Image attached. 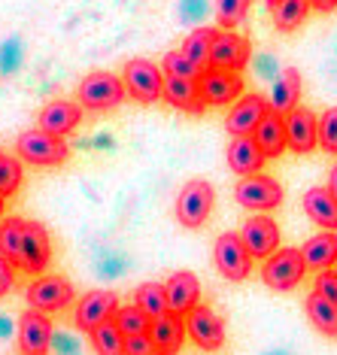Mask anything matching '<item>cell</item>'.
I'll return each instance as SVG.
<instances>
[{
	"label": "cell",
	"instance_id": "6da1fadb",
	"mask_svg": "<svg viewBox=\"0 0 337 355\" xmlns=\"http://www.w3.org/2000/svg\"><path fill=\"white\" fill-rule=\"evenodd\" d=\"M76 98H79V107L83 110L107 112V110L122 107L128 98V88L122 83V76L110 73V70H92V73L79 83Z\"/></svg>",
	"mask_w": 337,
	"mask_h": 355
},
{
	"label": "cell",
	"instance_id": "7a4b0ae2",
	"mask_svg": "<svg viewBox=\"0 0 337 355\" xmlns=\"http://www.w3.org/2000/svg\"><path fill=\"white\" fill-rule=\"evenodd\" d=\"M15 155L28 164H37V167H58L67 161L70 149L64 143V137H55V134H46L43 128H34V131H25L19 134L15 140Z\"/></svg>",
	"mask_w": 337,
	"mask_h": 355
},
{
	"label": "cell",
	"instance_id": "3957f363",
	"mask_svg": "<svg viewBox=\"0 0 337 355\" xmlns=\"http://www.w3.org/2000/svg\"><path fill=\"white\" fill-rule=\"evenodd\" d=\"M304 273H307V261H304L301 249H277L268 261L261 264V282L274 292H292L301 286Z\"/></svg>",
	"mask_w": 337,
	"mask_h": 355
},
{
	"label": "cell",
	"instance_id": "277c9868",
	"mask_svg": "<svg viewBox=\"0 0 337 355\" xmlns=\"http://www.w3.org/2000/svg\"><path fill=\"white\" fill-rule=\"evenodd\" d=\"M28 306L40 313H61L74 304V282L67 277H58V273H43V277H34L28 286Z\"/></svg>",
	"mask_w": 337,
	"mask_h": 355
},
{
	"label": "cell",
	"instance_id": "5b68a950",
	"mask_svg": "<svg viewBox=\"0 0 337 355\" xmlns=\"http://www.w3.org/2000/svg\"><path fill=\"white\" fill-rule=\"evenodd\" d=\"M122 83L128 88V98L137 103H155L164 94V70L146 58H131L125 64Z\"/></svg>",
	"mask_w": 337,
	"mask_h": 355
},
{
	"label": "cell",
	"instance_id": "8992f818",
	"mask_svg": "<svg viewBox=\"0 0 337 355\" xmlns=\"http://www.w3.org/2000/svg\"><path fill=\"white\" fill-rule=\"evenodd\" d=\"M216 191L207 180H189L176 198V219L182 228H200L213 213Z\"/></svg>",
	"mask_w": 337,
	"mask_h": 355
},
{
	"label": "cell",
	"instance_id": "52a82bcc",
	"mask_svg": "<svg viewBox=\"0 0 337 355\" xmlns=\"http://www.w3.org/2000/svg\"><path fill=\"white\" fill-rule=\"evenodd\" d=\"M213 261H216V270H219L225 279L243 282L252 273L255 258L250 255V249H246L243 240H240V234L228 231L213 243Z\"/></svg>",
	"mask_w": 337,
	"mask_h": 355
},
{
	"label": "cell",
	"instance_id": "ba28073f",
	"mask_svg": "<svg viewBox=\"0 0 337 355\" xmlns=\"http://www.w3.org/2000/svg\"><path fill=\"white\" fill-rule=\"evenodd\" d=\"M234 200L240 207L252 209V213H270V209L283 204V185L268 173L243 176L234 189Z\"/></svg>",
	"mask_w": 337,
	"mask_h": 355
},
{
	"label": "cell",
	"instance_id": "9c48e42d",
	"mask_svg": "<svg viewBox=\"0 0 337 355\" xmlns=\"http://www.w3.org/2000/svg\"><path fill=\"white\" fill-rule=\"evenodd\" d=\"M119 313V295L110 292V288H94V292L83 295L76 301V310H74V322L79 331L92 334L94 328H101L103 322H112Z\"/></svg>",
	"mask_w": 337,
	"mask_h": 355
},
{
	"label": "cell",
	"instance_id": "30bf717a",
	"mask_svg": "<svg viewBox=\"0 0 337 355\" xmlns=\"http://www.w3.org/2000/svg\"><path fill=\"white\" fill-rule=\"evenodd\" d=\"M186 331H189L191 343L204 352H219L225 346V322L213 306L198 304L186 316Z\"/></svg>",
	"mask_w": 337,
	"mask_h": 355
},
{
	"label": "cell",
	"instance_id": "8fae6325",
	"mask_svg": "<svg viewBox=\"0 0 337 355\" xmlns=\"http://www.w3.org/2000/svg\"><path fill=\"white\" fill-rule=\"evenodd\" d=\"M198 88L207 107H231V103H237L243 98V76L207 67L198 79Z\"/></svg>",
	"mask_w": 337,
	"mask_h": 355
},
{
	"label": "cell",
	"instance_id": "7c38bea8",
	"mask_svg": "<svg viewBox=\"0 0 337 355\" xmlns=\"http://www.w3.org/2000/svg\"><path fill=\"white\" fill-rule=\"evenodd\" d=\"M252 58V46L246 37H240L237 31H219L213 40L210 52V67L213 70H228V73H240L246 70V64Z\"/></svg>",
	"mask_w": 337,
	"mask_h": 355
},
{
	"label": "cell",
	"instance_id": "4fadbf2b",
	"mask_svg": "<svg viewBox=\"0 0 337 355\" xmlns=\"http://www.w3.org/2000/svg\"><path fill=\"white\" fill-rule=\"evenodd\" d=\"M52 264V240L49 231L40 222H25V240H21V258L19 270L31 277H43L46 268Z\"/></svg>",
	"mask_w": 337,
	"mask_h": 355
},
{
	"label": "cell",
	"instance_id": "5bb4252c",
	"mask_svg": "<svg viewBox=\"0 0 337 355\" xmlns=\"http://www.w3.org/2000/svg\"><path fill=\"white\" fill-rule=\"evenodd\" d=\"M52 319L49 313H40V310H28L19 316V349L21 355H49L52 349Z\"/></svg>",
	"mask_w": 337,
	"mask_h": 355
},
{
	"label": "cell",
	"instance_id": "9a60e30c",
	"mask_svg": "<svg viewBox=\"0 0 337 355\" xmlns=\"http://www.w3.org/2000/svg\"><path fill=\"white\" fill-rule=\"evenodd\" d=\"M240 240L246 243L255 261H268L279 249V225L270 216H250L240 228Z\"/></svg>",
	"mask_w": 337,
	"mask_h": 355
},
{
	"label": "cell",
	"instance_id": "2e32d148",
	"mask_svg": "<svg viewBox=\"0 0 337 355\" xmlns=\"http://www.w3.org/2000/svg\"><path fill=\"white\" fill-rule=\"evenodd\" d=\"M286 140L295 155H310L319 146V116L310 107H295L286 116Z\"/></svg>",
	"mask_w": 337,
	"mask_h": 355
},
{
	"label": "cell",
	"instance_id": "e0dca14e",
	"mask_svg": "<svg viewBox=\"0 0 337 355\" xmlns=\"http://www.w3.org/2000/svg\"><path fill=\"white\" fill-rule=\"evenodd\" d=\"M268 112H270L268 98H261V94H243L237 103H231L228 116H225V128H228L231 137H252Z\"/></svg>",
	"mask_w": 337,
	"mask_h": 355
},
{
	"label": "cell",
	"instance_id": "ac0fdd59",
	"mask_svg": "<svg viewBox=\"0 0 337 355\" xmlns=\"http://www.w3.org/2000/svg\"><path fill=\"white\" fill-rule=\"evenodd\" d=\"M164 292H167V310L176 313V316H189L200 304V282L191 270H176L164 282Z\"/></svg>",
	"mask_w": 337,
	"mask_h": 355
},
{
	"label": "cell",
	"instance_id": "d6986e66",
	"mask_svg": "<svg viewBox=\"0 0 337 355\" xmlns=\"http://www.w3.org/2000/svg\"><path fill=\"white\" fill-rule=\"evenodd\" d=\"M79 122H83V107L74 101H52L37 116V128H43L46 134H55V137L74 134Z\"/></svg>",
	"mask_w": 337,
	"mask_h": 355
},
{
	"label": "cell",
	"instance_id": "ffe728a7",
	"mask_svg": "<svg viewBox=\"0 0 337 355\" xmlns=\"http://www.w3.org/2000/svg\"><path fill=\"white\" fill-rule=\"evenodd\" d=\"M225 158H228V167L237 176H255V173H261L264 161H268V158H264V152H261V146L255 143V137H231Z\"/></svg>",
	"mask_w": 337,
	"mask_h": 355
},
{
	"label": "cell",
	"instance_id": "44dd1931",
	"mask_svg": "<svg viewBox=\"0 0 337 355\" xmlns=\"http://www.w3.org/2000/svg\"><path fill=\"white\" fill-rule=\"evenodd\" d=\"M186 316H176V313H164V316L152 319L149 337L158 346L162 355H180L182 343H186Z\"/></svg>",
	"mask_w": 337,
	"mask_h": 355
},
{
	"label": "cell",
	"instance_id": "7402d4cb",
	"mask_svg": "<svg viewBox=\"0 0 337 355\" xmlns=\"http://www.w3.org/2000/svg\"><path fill=\"white\" fill-rule=\"evenodd\" d=\"M298 98H301V73L295 67H286L283 73L274 79V85H270L268 107H270V112H277V116H288V112L298 107Z\"/></svg>",
	"mask_w": 337,
	"mask_h": 355
},
{
	"label": "cell",
	"instance_id": "603a6c76",
	"mask_svg": "<svg viewBox=\"0 0 337 355\" xmlns=\"http://www.w3.org/2000/svg\"><path fill=\"white\" fill-rule=\"evenodd\" d=\"M162 98L171 103L173 110L189 112V116H204V110H207L198 83H189V79H167L164 76V94Z\"/></svg>",
	"mask_w": 337,
	"mask_h": 355
},
{
	"label": "cell",
	"instance_id": "cb8c5ba5",
	"mask_svg": "<svg viewBox=\"0 0 337 355\" xmlns=\"http://www.w3.org/2000/svg\"><path fill=\"white\" fill-rule=\"evenodd\" d=\"M304 213H307L319 228L337 231V198L328 191V185H316V189L304 191Z\"/></svg>",
	"mask_w": 337,
	"mask_h": 355
},
{
	"label": "cell",
	"instance_id": "d4e9b609",
	"mask_svg": "<svg viewBox=\"0 0 337 355\" xmlns=\"http://www.w3.org/2000/svg\"><path fill=\"white\" fill-rule=\"evenodd\" d=\"M255 143L261 146L264 158H279L283 152L288 149V140H286V119L277 116V112H268L261 119V125L255 128Z\"/></svg>",
	"mask_w": 337,
	"mask_h": 355
},
{
	"label": "cell",
	"instance_id": "484cf974",
	"mask_svg": "<svg viewBox=\"0 0 337 355\" xmlns=\"http://www.w3.org/2000/svg\"><path fill=\"white\" fill-rule=\"evenodd\" d=\"M310 270H328L337 264V231H322L301 246Z\"/></svg>",
	"mask_w": 337,
	"mask_h": 355
},
{
	"label": "cell",
	"instance_id": "4316f807",
	"mask_svg": "<svg viewBox=\"0 0 337 355\" xmlns=\"http://www.w3.org/2000/svg\"><path fill=\"white\" fill-rule=\"evenodd\" d=\"M307 12H310V0H277V3L270 6L274 28L279 34H292L295 28H301Z\"/></svg>",
	"mask_w": 337,
	"mask_h": 355
},
{
	"label": "cell",
	"instance_id": "83f0119b",
	"mask_svg": "<svg viewBox=\"0 0 337 355\" xmlns=\"http://www.w3.org/2000/svg\"><path fill=\"white\" fill-rule=\"evenodd\" d=\"M304 310H307V319L313 322V328L322 331L325 337H337V304L325 301L322 295L313 292L307 297V304H304Z\"/></svg>",
	"mask_w": 337,
	"mask_h": 355
},
{
	"label": "cell",
	"instance_id": "f1b7e54d",
	"mask_svg": "<svg viewBox=\"0 0 337 355\" xmlns=\"http://www.w3.org/2000/svg\"><path fill=\"white\" fill-rule=\"evenodd\" d=\"M216 34H219L216 28L200 25V28L191 31V34L186 37V43H182V52H186L195 64H200L204 70L210 67V52H213V40H216Z\"/></svg>",
	"mask_w": 337,
	"mask_h": 355
},
{
	"label": "cell",
	"instance_id": "f546056e",
	"mask_svg": "<svg viewBox=\"0 0 337 355\" xmlns=\"http://www.w3.org/2000/svg\"><path fill=\"white\" fill-rule=\"evenodd\" d=\"M134 304H137L149 319H158V316H164V313H171L167 310V292L162 282H143L137 292H134Z\"/></svg>",
	"mask_w": 337,
	"mask_h": 355
},
{
	"label": "cell",
	"instance_id": "4dcf8cb0",
	"mask_svg": "<svg viewBox=\"0 0 337 355\" xmlns=\"http://www.w3.org/2000/svg\"><path fill=\"white\" fill-rule=\"evenodd\" d=\"M125 340L128 337L119 331L116 322H103L101 328L92 331V346L98 355H125Z\"/></svg>",
	"mask_w": 337,
	"mask_h": 355
},
{
	"label": "cell",
	"instance_id": "1f68e13d",
	"mask_svg": "<svg viewBox=\"0 0 337 355\" xmlns=\"http://www.w3.org/2000/svg\"><path fill=\"white\" fill-rule=\"evenodd\" d=\"M21 240H25V219H3L0 222V252L19 268Z\"/></svg>",
	"mask_w": 337,
	"mask_h": 355
},
{
	"label": "cell",
	"instance_id": "d6a6232c",
	"mask_svg": "<svg viewBox=\"0 0 337 355\" xmlns=\"http://www.w3.org/2000/svg\"><path fill=\"white\" fill-rule=\"evenodd\" d=\"M162 70H164L167 79H189V83H198L200 73H204V67L191 61L182 49L180 52H167L164 61H162Z\"/></svg>",
	"mask_w": 337,
	"mask_h": 355
},
{
	"label": "cell",
	"instance_id": "836d02e7",
	"mask_svg": "<svg viewBox=\"0 0 337 355\" xmlns=\"http://www.w3.org/2000/svg\"><path fill=\"white\" fill-rule=\"evenodd\" d=\"M112 322H116L119 331H122L125 337L149 334V325H152V319L140 310L137 304H131V306H119V313H116V319H112Z\"/></svg>",
	"mask_w": 337,
	"mask_h": 355
},
{
	"label": "cell",
	"instance_id": "e575fe53",
	"mask_svg": "<svg viewBox=\"0 0 337 355\" xmlns=\"http://www.w3.org/2000/svg\"><path fill=\"white\" fill-rule=\"evenodd\" d=\"M21 180H25V167H21L19 155H0V195L10 198L21 189Z\"/></svg>",
	"mask_w": 337,
	"mask_h": 355
},
{
	"label": "cell",
	"instance_id": "d590c367",
	"mask_svg": "<svg viewBox=\"0 0 337 355\" xmlns=\"http://www.w3.org/2000/svg\"><path fill=\"white\" fill-rule=\"evenodd\" d=\"M213 3H216V21L222 25V31H234L246 19L252 0H213Z\"/></svg>",
	"mask_w": 337,
	"mask_h": 355
},
{
	"label": "cell",
	"instance_id": "8d00e7d4",
	"mask_svg": "<svg viewBox=\"0 0 337 355\" xmlns=\"http://www.w3.org/2000/svg\"><path fill=\"white\" fill-rule=\"evenodd\" d=\"M319 146L328 155H337V107H328L319 116Z\"/></svg>",
	"mask_w": 337,
	"mask_h": 355
},
{
	"label": "cell",
	"instance_id": "74e56055",
	"mask_svg": "<svg viewBox=\"0 0 337 355\" xmlns=\"http://www.w3.org/2000/svg\"><path fill=\"white\" fill-rule=\"evenodd\" d=\"M21 55H25V49H21V40L19 37L6 40V43L0 46V76H12L15 70L21 67Z\"/></svg>",
	"mask_w": 337,
	"mask_h": 355
},
{
	"label": "cell",
	"instance_id": "f35d334b",
	"mask_svg": "<svg viewBox=\"0 0 337 355\" xmlns=\"http://www.w3.org/2000/svg\"><path fill=\"white\" fill-rule=\"evenodd\" d=\"M313 292H316V295H322L325 301L337 304V270H334V268L319 270L316 282H313Z\"/></svg>",
	"mask_w": 337,
	"mask_h": 355
},
{
	"label": "cell",
	"instance_id": "ab89813d",
	"mask_svg": "<svg viewBox=\"0 0 337 355\" xmlns=\"http://www.w3.org/2000/svg\"><path fill=\"white\" fill-rule=\"evenodd\" d=\"M210 15V0H180L182 21H204Z\"/></svg>",
	"mask_w": 337,
	"mask_h": 355
},
{
	"label": "cell",
	"instance_id": "60d3db41",
	"mask_svg": "<svg viewBox=\"0 0 337 355\" xmlns=\"http://www.w3.org/2000/svg\"><path fill=\"white\" fill-rule=\"evenodd\" d=\"M125 355H162V352H158V346L152 343L149 334H137L125 340Z\"/></svg>",
	"mask_w": 337,
	"mask_h": 355
},
{
	"label": "cell",
	"instance_id": "b9f144b4",
	"mask_svg": "<svg viewBox=\"0 0 337 355\" xmlns=\"http://www.w3.org/2000/svg\"><path fill=\"white\" fill-rule=\"evenodd\" d=\"M15 270H19V268H15L10 258L0 252V297L10 295L12 288H15Z\"/></svg>",
	"mask_w": 337,
	"mask_h": 355
},
{
	"label": "cell",
	"instance_id": "7bdbcfd3",
	"mask_svg": "<svg viewBox=\"0 0 337 355\" xmlns=\"http://www.w3.org/2000/svg\"><path fill=\"white\" fill-rule=\"evenodd\" d=\"M255 73H259L261 79H277L279 73H283V67L277 64L274 55H259V58H255Z\"/></svg>",
	"mask_w": 337,
	"mask_h": 355
},
{
	"label": "cell",
	"instance_id": "ee69618b",
	"mask_svg": "<svg viewBox=\"0 0 337 355\" xmlns=\"http://www.w3.org/2000/svg\"><path fill=\"white\" fill-rule=\"evenodd\" d=\"M52 346H55V349H58L61 355H76L79 349H76V340H74V337H70V334H55L52 337Z\"/></svg>",
	"mask_w": 337,
	"mask_h": 355
},
{
	"label": "cell",
	"instance_id": "f6af8a7d",
	"mask_svg": "<svg viewBox=\"0 0 337 355\" xmlns=\"http://www.w3.org/2000/svg\"><path fill=\"white\" fill-rule=\"evenodd\" d=\"M310 10H316V12H334L337 10V0H310Z\"/></svg>",
	"mask_w": 337,
	"mask_h": 355
},
{
	"label": "cell",
	"instance_id": "bcb514c9",
	"mask_svg": "<svg viewBox=\"0 0 337 355\" xmlns=\"http://www.w3.org/2000/svg\"><path fill=\"white\" fill-rule=\"evenodd\" d=\"M328 191L337 198V161H334V167L328 171Z\"/></svg>",
	"mask_w": 337,
	"mask_h": 355
},
{
	"label": "cell",
	"instance_id": "7dc6e473",
	"mask_svg": "<svg viewBox=\"0 0 337 355\" xmlns=\"http://www.w3.org/2000/svg\"><path fill=\"white\" fill-rule=\"evenodd\" d=\"M6 334H10V319L0 316V337H6Z\"/></svg>",
	"mask_w": 337,
	"mask_h": 355
},
{
	"label": "cell",
	"instance_id": "c3c4849f",
	"mask_svg": "<svg viewBox=\"0 0 337 355\" xmlns=\"http://www.w3.org/2000/svg\"><path fill=\"white\" fill-rule=\"evenodd\" d=\"M3 209H6V198L0 195V222H3Z\"/></svg>",
	"mask_w": 337,
	"mask_h": 355
},
{
	"label": "cell",
	"instance_id": "681fc988",
	"mask_svg": "<svg viewBox=\"0 0 337 355\" xmlns=\"http://www.w3.org/2000/svg\"><path fill=\"white\" fill-rule=\"evenodd\" d=\"M268 355H288V352H283V349H277V352H268Z\"/></svg>",
	"mask_w": 337,
	"mask_h": 355
},
{
	"label": "cell",
	"instance_id": "f907efd6",
	"mask_svg": "<svg viewBox=\"0 0 337 355\" xmlns=\"http://www.w3.org/2000/svg\"><path fill=\"white\" fill-rule=\"evenodd\" d=\"M264 3H268V6H274V3H277V0H264Z\"/></svg>",
	"mask_w": 337,
	"mask_h": 355
},
{
	"label": "cell",
	"instance_id": "816d5d0a",
	"mask_svg": "<svg viewBox=\"0 0 337 355\" xmlns=\"http://www.w3.org/2000/svg\"><path fill=\"white\" fill-rule=\"evenodd\" d=\"M334 270H337V264H334Z\"/></svg>",
	"mask_w": 337,
	"mask_h": 355
},
{
	"label": "cell",
	"instance_id": "f5cc1de1",
	"mask_svg": "<svg viewBox=\"0 0 337 355\" xmlns=\"http://www.w3.org/2000/svg\"><path fill=\"white\" fill-rule=\"evenodd\" d=\"M0 155H3V152H0Z\"/></svg>",
	"mask_w": 337,
	"mask_h": 355
},
{
	"label": "cell",
	"instance_id": "db71d44e",
	"mask_svg": "<svg viewBox=\"0 0 337 355\" xmlns=\"http://www.w3.org/2000/svg\"><path fill=\"white\" fill-rule=\"evenodd\" d=\"M334 73H337V70H334Z\"/></svg>",
	"mask_w": 337,
	"mask_h": 355
}]
</instances>
